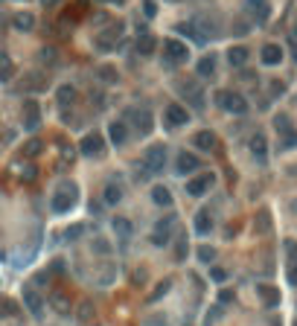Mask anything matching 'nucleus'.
<instances>
[{
	"mask_svg": "<svg viewBox=\"0 0 297 326\" xmlns=\"http://www.w3.org/2000/svg\"><path fill=\"white\" fill-rule=\"evenodd\" d=\"M248 3H251V6H256V9H260V6H265V0H248Z\"/></svg>",
	"mask_w": 297,
	"mask_h": 326,
	"instance_id": "nucleus-50",
	"label": "nucleus"
},
{
	"mask_svg": "<svg viewBox=\"0 0 297 326\" xmlns=\"http://www.w3.org/2000/svg\"><path fill=\"white\" fill-rule=\"evenodd\" d=\"M79 154H85V157H102V154H105V140H102V134H99V131H90V134L82 137Z\"/></svg>",
	"mask_w": 297,
	"mask_h": 326,
	"instance_id": "nucleus-4",
	"label": "nucleus"
},
{
	"mask_svg": "<svg viewBox=\"0 0 297 326\" xmlns=\"http://www.w3.org/2000/svg\"><path fill=\"white\" fill-rule=\"evenodd\" d=\"M126 117L134 119V126H137L140 134H149V131H152V114H149V108H131Z\"/></svg>",
	"mask_w": 297,
	"mask_h": 326,
	"instance_id": "nucleus-10",
	"label": "nucleus"
},
{
	"mask_svg": "<svg viewBox=\"0 0 297 326\" xmlns=\"http://www.w3.org/2000/svg\"><path fill=\"white\" fill-rule=\"evenodd\" d=\"M163 58H166V64H184L189 58V47L178 38H166L163 41Z\"/></svg>",
	"mask_w": 297,
	"mask_h": 326,
	"instance_id": "nucleus-3",
	"label": "nucleus"
},
{
	"mask_svg": "<svg viewBox=\"0 0 297 326\" xmlns=\"http://www.w3.org/2000/svg\"><path fill=\"white\" fill-rule=\"evenodd\" d=\"M134 47H137V53H140V55H152L154 50H157V41H154L152 35H140Z\"/></svg>",
	"mask_w": 297,
	"mask_h": 326,
	"instance_id": "nucleus-23",
	"label": "nucleus"
},
{
	"mask_svg": "<svg viewBox=\"0 0 297 326\" xmlns=\"http://www.w3.org/2000/svg\"><path fill=\"white\" fill-rule=\"evenodd\" d=\"M219 303H222V306H225V303H233V291L222 289V291H219Z\"/></svg>",
	"mask_w": 297,
	"mask_h": 326,
	"instance_id": "nucleus-42",
	"label": "nucleus"
},
{
	"mask_svg": "<svg viewBox=\"0 0 297 326\" xmlns=\"http://www.w3.org/2000/svg\"><path fill=\"white\" fill-rule=\"evenodd\" d=\"M227 62L233 64V67H242V64L248 62V50H245V47H230V50H227Z\"/></svg>",
	"mask_w": 297,
	"mask_h": 326,
	"instance_id": "nucleus-25",
	"label": "nucleus"
},
{
	"mask_svg": "<svg viewBox=\"0 0 297 326\" xmlns=\"http://www.w3.org/2000/svg\"><path fill=\"white\" fill-rule=\"evenodd\" d=\"M55 96H58V105H73V99H76V88H73V85H62Z\"/></svg>",
	"mask_w": 297,
	"mask_h": 326,
	"instance_id": "nucleus-28",
	"label": "nucleus"
},
{
	"mask_svg": "<svg viewBox=\"0 0 297 326\" xmlns=\"http://www.w3.org/2000/svg\"><path fill=\"white\" fill-rule=\"evenodd\" d=\"M96 76H99L102 82H105V85H114V82H120V73H117V67H111V64H102V67L96 70Z\"/></svg>",
	"mask_w": 297,
	"mask_h": 326,
	"instance_id": "nucleus-27",
	"label": "nucleus"
},
{
	"mask_svg": "<svg viewBox=\"0 0 297 326\" xmlns=\"http://www.w3.org/2000/svg\"><path fill=\"white\" fill-rule=\"evenodd\" d=\"M146 15H149V18H154V3H152V0H146Z\"/></svg>",
	"mask_w": 297,
	"mask_h": 326,
	"instance_id": "nucleus-48",
	"label": "nucleus"
},
{
	"mask_svg": "<svg viewBox=\"0 0 297 326\" xmlns=\"http://www.w3.org/2000/svg\"><path fill=\"white\" fill-rule=\"evenodd\" d=\"M76 201H79V187L70 184V181H64L62 187L53 192L50 207H53V213H70V210L76 207Z\"/></svg>",
	"mask_w": 297,
	"mask_h": 326,
	"instance_id": "nucleus-1",
	"label": "nucleus"
},
{
	"mask_svg": "<svg viewBox=\"0 0 297 326\" xmlns=\"http://www.w3.org/2000/svg\"><path fill=\"white\" fill-rule=\"evenodd\" d=\"M189 254V244H187V236H181V242H178V251H175V256H178V262H184Z\"/></svg>",
	"mask_w": 297,
	"mask_h": 326,
	"instance_id": "nucleus-39",
	"label": "nucleus"
},
{
	"mask_svg": "<svg viewBox=\"0 0 297 326\" xmlns=\"http://www.w3.org/2000/svg\"><path fill=\"white\" fill-rule=\"evenodd\" d=\"M210 280H213V282H225L227 280V271H225V268H210Z\"/></svg>",
	"mask_w": 297,
	"mask_h": 326,
	"instance_id": "nucleus-41",
	"label": "nucleus"
},
{
	"mask_svg": "<svg viewBox=\"0 0 297 326\" xmlns=\"http://www.w3.org/2000/svg\"><path fill=\"white\" fill-rule=\"evenodd\" d=\"M131 280H134V282H146V271H143V268H140V271H134V277H131Z\"/></svg>",
	"mask_w": 297,
	"mask_h": 326,
	"instance_id": "nucleus-47",
	"label": "nucleus"
},
{
	"mask_svg": "<svg viewBox=\"0 0 297 326\" xmlns=\"http://www.w3.org/2000/svg\"><path fill=\"white\" fill-rule=\"evenodd\" d=\"M271 326H280V323H277V320H274V323H271Z\"/></svg>",
	"mask_w": 297,
	"mask_h": 326,
	"instance_id": "nucleus-53",
	"label": "nucleus"
},
{
	"mask_svg": "<svg viewBox=\"0 0 297 326\" xmlns=\"http://www.w3.org/2000/svg\"><path fill=\"white\" fill-rule=\"evenodd\" d=\"M256 294L262 297V303H265L268 309L280 306V291L277 289H271V286H256Z\"/></svg>",
	"mask_w": 297,
	"mask_h": 326,
	"instance_id": "nucleus-20",
	"label": "nucleus"
},
{
	"mask_svg": "<svg viewBox=\"0 0 297 326\" xmlns=\"http://www.w3.org/2000/svg\"><path fill=\"white\" fill-rule=\"evenodd\" d=\"M38 178V166L35 163H27L24 169H21V181H27V184H32Z\"/></svg>",
	"mask_w": 297,
	"mask_h": 326,
	"instance_id": "nucleus-35",
	"label": "nucleus"
},
{
	"mask_svg": "<svg viewBox=\"0 0 297 326\" xmlns=\"http://www.w3.org/2000/svg\"><path fill=\"white\" fill-rule=\"evenodd\" d=\"M172 225H175V216H166V218H161V221H157V227H154V233H157V236H166V239H169V230H172Z\"/></svg>",
	"mask_w": 297,
	"mask_h": 326,
	"instance_id": "nucleus-32",
	"label": "nucleus"
},
{
	"mask_svg": "<svg viewBox=\"0 0 297 326\" xmlns=\"http://www.w3.org/2000/svg\"><path fill=\"white\" fill-rule=\"evenodd\" d=\"M12 27L18 29V32H32V29H35V15H32V12H18V15L12 18Z\"/></svg>",
	"mask_w": 297,
	"mask_h": 326,
	"instance_id": "nucleus-15",
	"label": "nucleus"
},
{
	"mask_svg": "<svg viewBox=\"0 0 297 326\" xmlns=\"http://www.w3.org/2000/svg\"><path fill=\"white\" fill-rule=\"evenodd\" d=\"M62 154H64V160H73V157H76V149H73V146H64Z\"/></svg>",
	"mask_w": 297,
	"mask_h": 326,
	"instance_id": "nucleus-45",
	"label": "nucleus"
},
{
	"mask_svg": "<svg viewBox=\"0 0 297 326\" xmlns=\"http://www.w3.org/2000/svg\"><path fill=\"white\" fill-rule=\"evenodd\" d=\"M76 317H79L82 323H90V320H93V303L85 300V303L79 306V312H76Z\"/></svg>",
	"mask_w": 297,
	"mask_h": 326,
	"instance_id": "nucleus-31",
	"label": "nucleus"
},
{
	"mask_svg": "<svg viewBox=\"0 0 297 326\" xmlns=\"http://www.w3.org/2000/svg\"><path fill=\"white\" fill-rule=\"evenodd\" d=\"M41 152H44V143H41V140H29V143H24V154H27V157H38Z\"/></svg>",
	"mask_w": 297,
	"mask_h": 326,
	"instance_id": "nucleus-33",
	"label": "nucleus"
},
{
	"mask_svg": "<svg viewBox=\"0 0 297 326\" xmlns=\"http://www.w3.org/2000/svg\"><path fill=\"white\" fill-rule=\"evenodd\" d=\"M216 102H219V108L230 111V114H245V111H248V102H245L239 93H233V91H219Z\"/></svg>",
	"mask_w": 297,
	"mask_h": 326,
	"instance_id": "nucleus-5",
	"label": "nucleus"
},
{
	"mask_svg": "<svg viewBox=\"0 0 297 326\" xmlns=\"http://www.w3.org/2000/svg\"><path fill=\"white\" fill-rule=\"evenodd\" d=\"M93 254L108 256L111 254V242H108V239H102V236H96V239H93Z\"/></svg>",
	"mask_w": 297,
	"mask_h": 326,
	"instance_id": "nucleus-34",
	"label": "nucleus"
},
{
	"mask_svg": "<svg viewBox=\"0 0 297 326\" xmlns=\"http://www.w3.org/2000/svg\"><path fill=\"white\" fill-rule=\"evenodd\" d=\"M111 227H114V233H117L120 239H131V233H134V225H131L128 218H123V216H114Z\"/></svg>",
	"mask_w": 297,
	"mask_h": 326,
	"instance_id": "nucleus-19",
	"label": "nucleus"
},
{
	"mask_svg": "<svg viewBox=\"0 0 297 326\" xmlns=\"http://www.w3.org/2000/svg\"><path fill=\"white\" fill-rule=\"evenodd\" d=\"M41 3H44V6H53V3H58V0H41Z\"/></svg>",
	"mask_w": 297,
	"mask_h": 326,
	"instance_id": "nucleus-51",
	"label": "nucleus"
},
{
	"mask_svg": "<svg viewBox=\"0 0 297 326\" xmlns=\"http://www.w3.org/2000/svg\"><path fill=\"white\" fill-rule=\"evenodd\" d=\"M50 306H53L58 315H67V312L73 309V306H70V297H67V294H62V291L50 294Z\"/></svg>",
	"mask_w": 297,
	"mask_h": 326,
	"instance_id": "nucleus-21",
	"label": "nucleus"
},
{
	"mask_svg": "<svg viewBox=\"0 0 297 326\" xmlns=\"http://www.w3.org/2000/svg\"><path fill=\"white\" fill-rule=\"evenodd\" d=\"M152 201L161 207H172V192L166 187H152Z\"/></svg>",
	"mask_w": 297,
	"mask_h": 326,
	"instance_id": "nucleus-24",
	"label": "nucleus"
},
{
	"mask_svg": "<svg viewBox=\"0 0 297 326\" xmlns=\"http://www.w3.org/2000/svg\"><path fill=\"white\" fill-rule=\"evenodd\" d=\"M41 126V108H38L35 99H27L24 102V128L27 131H35Z\"/></svg>",
	"mask_w": 297,
	"mask_h": 326,
	"instance_id": "nucleus-8",
	"label": "nucleus"
},
{
	"mask_svg": "<svg viewBox=\"0 0 297 326\" xmlns=\"http://www.w3.org/2000/svg\"><path fill=\"white\" fill-rule=\"evenodd\" d=\"M288 282H291V286L297 289V262L291 265V268H288Z\"/></svg>",
	"mask_w": 297,
	"mask_h": 326,
	"instance_id": "nucleus-44",
	"label": "nucleus"
},
{
	"mask_svg": "<svg viewBox=\"0 0 297 326\" xmlns=\"http://www.w3.org/2000/svg\"><path fill=\"white\" fill-rule=\"evenodd\" d=\"M288 44H291V47L297 50V29H291V35H288Z\"/></svg>",
	"mask_w": 297,
	"mask_h": 326,
	"instance_id": "nucleus-49",
	"label": "nucleus"
},
{
	"mask_svg": "<svg viewBox=\"0 0 297 326\" xmlns=\"http://www.w3.org/2000/svg\"><path fill=\"white\" fill-rule=\"evenodd\" d=\"M169 291H172V280L166 277V280H161V282H157V286H154L152 291H149V297H146V303L152 306V303H157V300H163V297H166Z\"/></svg>",
	"mask_w": 297,
	"mask_h": 326,
	"instance_id": "nucleus-17",
	"label": "nucleus"
},
{
	"mask_svg": "<svg viewBox=\"0 0 297 326\" xmlns=\"http://www.w3.org/2000/svg\"><path fill=\"white\" fill-rule=\"evenodd\" d=\"M291 210H294V213H297V201H291Z\"/></svg>",
	"mask_w": 297,
	"mask_h": 326,
	"instance_id": "nucleus-52",
	"label": "nucleus"
},
{
	"mask_svg": "<svg viewBox=\"0 0 297 326\" xmlns=\"http://www.w3.org/2000/svg\"><path fill=\"white\" fill-rule=\"evenodd\" d=\"M163 123L169 128H178V126H184V123H189V111L184 108V105H178V102H172V105H166V111H163Z\"/></svg>",
	"mask_w": 297,
	"mask_h": 326,
	"instance_id": "nucleus-6",
	"label": "nucleus"
},
{
	"mask_svg": "<svg viewBox=\"0 0 297 326\" xmlns=\"http://www.w3.org/2000/svg\"><path fill=\"white\" fill-rule=\"evenodd\" d=\"M102 201H105V204H111V207H114V204H120V201H123V187H120V184H105V190H102Z\"/></svg>",
	"mask_w": 297,
	"mask_h": 326,
	"instance_id": "nucleus-18",
	"label": "nucleus"
},
{
	"mask_svg": "<svg viewBox=\"0 0 297 326\" xmlns=\"http://www.w3.org/2000/svg\"><path fill=\"white\" fill-rule=\"evenodd\" d=\"M198 259H201L204 265H210L213 259H216V248H207V244H201V248H198Z\"/></svg>",
	"mask_w": 297,
	"mask_h": 326,
	"instance_id": "nucleus-36",
	"label": "nucleus"
},
{
	"mask_svg": "<svg viewBox=\"0 0 297 326\" xmlns=\"http://www.w3.org/2000/svg\"><path fill=\"white\" fill-rule=\"evenodd\" d=\"M41 58L44 62H55V50H41Z\"/></svg>",
	"mask_w": 297,
	"mask_h": 326,
	"instance_id": "nucleus-46",
	"label": "nucleus"
},
{
	"mask_svg": "<svg viewBox=\"0 0 297 326\" xmlns=\"http://www.w3.org/2000/svg\"><path fill=\"white\" fill-rule=\"evenodd\" d=\"M12 76H15V64L6 53H0V82H9Z\"/></svg>",
	"mask_w": 297,
	"mask_h": 326,
	"instance_id": "nucleus-26",
	"label": "nucleus"
},
{
	"mask_svg": "<svg viewBox=\"0 0 297 326\" xmlns=\"http://www.w3.org/2000/svg\"><path fill=\"white\" fill-rule=\"evenodd\" d=\"M24 306L29 309V315L32 317L44 315V300H41V294H38L35 289H24Z\"/></svg>",
	"mask_w": 297,
	"mask_h": 326,
	"instance_id": "nucleus-11",
	"label": "nucleus"
},
{
	"mask_svg": "<svg viewBox=\"0 0 297 326\" xmlns=\"http://www.w3.org/2000/svg\"><path fill=\"white\" fill-rule=\"evenodd\" d=\"M248 146H251V152L256 154V157H265V146H268V143H265V134H260V131H256V134L251 137V143H248Z\"/></svg>",
	"mask_w": 297,
	"mask_h": 326,
	"instance_id": "nucleus-29",
	"label": "nucleus"
},
{
	"mask_svg": "<svg viewBox=\"0 0 297 326\" xmlns=\"http://www.w3.org/2000/svg\"><path fill=\"white\" fill-rule=\"evenodd\" d=\"M274 128H277V131H280L283 137H286V134H291V123H288V117H286V114H280V117L274 119Z\"/></svg>",
	"mask_w": 297,
	"mask_h": 326,
	"instance_id": "nucleus-37",
	"label": "nucleus"
},
{
	"mask_svg": "<svg viewBox=\"0 0 297 326\" xmlns=\"http://www.w3.org/2000/svg\"><path fill=\"white\" fill-rule=\"evenodd\" d=\"M294 326H297V323H294Z\"/></svg>",
	"mask_w": 297,
	"mask_h": 326,
	"instance_id": "nucleus-54",
	"label": "nucleus"
},
{
	"mask_svg": "<svg viewBox=\"0 0 297 326\" xmlns=\"http://www.w3.org/2000/svg\"><path fill=\"white\" fill-rule=\"evenodd\" d=\"M195 169H201V160L192 152H181L175 157V172L178 175H189V172H195Z\"/></svg>",
	"mask_w": 297,
	"mask_h": 326,
	"instance_id": "nucleus-9",
	"label": "nucleus"
},
{
	"mask_svg": "<svg viewBox=\"0 0 297 326\" xmlns=\"http://www.w3.org/2000/svg\"><path fill=\"white\" fill-rule=\"evenodd\" d=\"M216 134H213V131H207V128H204V131H195V137H192V146H195L198 152H213V149H216Z\"/></svg>",
	"mask_w": 297,
	"mask_h": 326,
	"instance_id": "nucleus-13",
	"label": "nucleus"
},
{
	"mask_svg": "<svg viewBox=\"0 0 297 326\" xmlns=\"http://www.w3.org/2000/svg\"><path fill=\"white\" fill-rule=\"evenodd\" d=\"M123 24H114V27H108L105 29V32H102V35H96V47L99 50H105V53H108V50H114V44H117L120 38H123Z\"/></svg>",
	"mask_w": 297,
	"mask_h": 326,
	"instance_id": "nucleus-7",
	"label": "nucleus"
},
{
	"mask_svg": "<svg viewBox=\"0 0 297 326\" xmlns=\"http://www.w3.org/2000/svg\"><path fill=\"white\" fill-rule=\"evenodd\" d=\"M262 64H268V67H274V64L283 62V50H280V44H265L262 47V53H260Z\"/></svg>",
	"mask_w": 297,
	"mask_h": 326,
	"instance_id": "nucleus-16",
	"label": "nucleus"
},
{
	"mask_svg": "<svg viewBox=\"0 0 297 326\" xmlns=\"http://www.w3.org/2000/svg\"><path fill=\"white\" fill-rule=\"evenodd\" d=\"M286 254L297 262V242H286Z\"/></svg>",
	"mask_w": 297,
	"mask_h": 326,
	"instance_id": "nucleus-43",
	"label": "nucleus"
},
{
	"mask_svg": "<svg viewBox=\"0 0 297 326\" xmlns=\"http://www.w3.org/2000/svg\"><path fill=\"white\" fill-rule=\"evenodd\" d=\"M143 169L152 175H161L166 169V146H149L143 152Z\"/></svg>",
	"mask_w": 297,
	"mask_h": 326,
	"instance_id": "nucleus-2",
	"label": "nucleus"
},
{
	"mask_svg": "<svg viewBox=\"0 0 297 326\" xmlns=\"http://www.w3.org/2000/svg\"><path fill=\"white\" fill-rule=\"evenodd\" d=\"M216 73V58L213 55H204L201 62H198V76H213Z\"/></svg>",
	"mask_w": 297,
	"mask_h": 326,
	"instance_id": "nucleus-30",
	"label": "nucleus"
},
{
	"mask_svg": "<svg viewBox=\"0 0 297 326\" xmlns=\"http://www.w3.org/2000/svg\"><path fill=\"white\" fill-rule=\"evenodd\" d=\"M256 230H260V233H268V230H271V216H268V210H262L260 216H256Z\"/></svg>",
	"mask_w": 297,
	"mask_h": 326,
	"instance_id": "nucleus-38",
	"label": "nucleus"
},
{
	"mask_svg": "<svg viewBox=\"0 0 297 326\" xmlns=\"http://www.w3.org/2000/svg\"><path fill=\"white\" fill-rule=\"evenodd\" d=\"M213 187V175H198V178H192V181H187V192L192 195V198H198V195H204V192Z\"/></svg>",
	"mask_w": 297,
	"mask_h": 326,
	"instance_id": "nucleus-12",
	"label": "nucleus"
},
{
	"mask_svg": "<svg viewBox=\"0 0 297 326\" xmlns=\"http://www.w3.org/2000/svg\"><path fill=\"white\" fill-rule=\"evenodd\" d=\"M108 140L114 146H123L128 140V126L123 123V119H114V123L108 126Z\"/></svg>",
	"mask_w": 297,
	"mask_h": 326,
	"instance_id": "nucleus-14",
	"label": "nucleus"
},
{
	"mask_svg": "<svg viewBox=\"0 0 297 326\" xmlns=\"http://www.w3.org/2000/svg\"><path fill=\"white\" fill-rule=\"evenodd\" d=\"M210 230H213V218H210V213L207 210H198L195 213V233L207 236Z\"/></svg>",
	"mask_w": 297,
	"mask_h": 326,
	"instance_id": "nucleus-22",
	"label": "nucleus"
},
{
	"mask_svg": "<svg viewBox=\"0 0 297 326\" xmlns=\"http://www.w3.org/2000/svg\"><path fill=\"white\" fill-rule=\"evenodd\" d=\"M82 233H85V225H70L67 230H64V236H67L70 242H73V239H79Z\"/></svg>",
	"mask_w": 297,
	"mask_h": 326,
	"instance_id": "nucleus-40",
	"label": "nucleus"
}]
</instances>
